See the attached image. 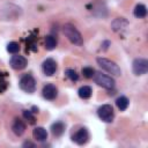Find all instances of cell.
I'll return each mask as SVG.
<instances>
[{
    "mask_svg": "<svg viewBox=\"0 0 148 148\" xmlns=\"http://www.w3.org/2000/svg\"><path fill=\"white\" fill-rule=\"evenodd\" d=\"M7 51L12 54H16L20 51V45L16 42H10L7 44Z\"/></svg>",
    "mask_w": 148,
    "mask_h": 148,
    "instance_id": "7402d4cb",
    "label": "cell"
},
{
    "mask_svg": "<svg viewBox=\"0 0 148 148\" xmlns=\"http://www.w3.org/2000/svg\"><path fill=\"white\" fill-rule=\"evenodd\" d=\"M72 140H73V142H75L79 146L86 145L88 142V140H89V133H88L87 128L86 127H82L77 132H75L72 135Z\"/></svg>",
    "mask_w": 148,
    "mask_h": 148,
    "instance_id": "ba28073f",
    "label": "cell"
},
{
    "mask_svg": "<svg viewBox=\"0 0 148 148\" xmlns=\"http://www.w3.org/2000/svg\"><path fill=\"white\" fill-rule=\"evenodd\" d=\"M97 114L99 119L104 123H112L114 119V111L110 104H103L97 109Z\"/></svg>",
    "mask_w": 148,
    "mask_h": 148,
    "instance_id": "5b68a950",
    "label": "cell"
},
{
    "mask_svg": "<svg viewBox=\"0 0 148 148\" xmlns=\"http://www.w3.org/2000/svg\"><path fill=\"white\" fill-rule=\"evenodd\" d=\"M42 69H43V73L47 76H52L56 71H57V62L54 59L52 58H47L43 61L42 64Z\"/></svg>",
    "mask_w": 148,
    "mask_h": 148,
    "instance_id": "9c48e42d",
    "label": "cell"
},
{
    "mask_svg": "<svg viewBox=\"0 0 148 148\" xmlns=\"http://www.w3.org/2000/svg\"><path fill=\"white\" fill-rule=\"evenodd\" d=\"M8 87V81H7V73L0 71V94L3 92Z\"/></svg>",
    "mask_w": 148,
    "mask_h": 148,
    "instance_id": "d6986e66",
    "label": "cell"
},
{
    "mask_svg": "<svg viewBox=\"0 0 148 148\" xmlns=\"http://www.w3.org/2000/svg\"><path fill=\"white\" fill-rule=\"evenodd\" d=\"M27 44H28V47H29L31 51H37V45H36V43H35V37H34V36L28 37ZM28 47H27V49H28Z\"/></svg>",
    "mask_w": 148,
    "mask_h": 148,
    "instance_id": "cb8c5ba5",
    "label": "cell"
},
{
    "mask_svg": "<svg viewBox=\"0 0 148 148\" xmlns=\"http://www.w3.org/2000/svg\"><path fill=\"white\" fill-rule=\"evenodd\" d=\"M51 133L54 135V136H57V138H59V136H61L64 133H65V130H66V126H65V124L62 123V121H56V123H53L52 125H51Z\"/></svg>",
    "mask_w": 148,
    "mask_h": 148,
    "instance_id": "4fadbf2b",
    "label": "cell"
},
{
    "mask_svg": "<svg viewBox=\"0 0 148 148\" xmlns=\"http://www.w3.org/2000/svg\"><path fill=\"white\" fill-rule=\"evenodd\" d=\"M108 45H110V42H109V40H105V42L102 44V46H103V50H106V49H108Z\"/></svg>",
    "mask_w": 148,
    "mask_h": 148,
    "instance_id": "484cf974",
    "label": "cell"
},
{
    "mask_svg": "<svg viewBox=\"0 0 148 148\" xmlns=\"http://www.w3.org/2000/svg\"><path fill=\"white\" fill-rule=\"evenodd\" d=\"M77 94H79V97H80V98H82V99H88V98L91 96V94H92V89H91V87H89V86H82V87L79 89Z\"/></svg>",
    "mask_w": 148,
    "mask_h": 148,
    "instance_id": "2e32d148",
    "label": "cell"
},
{
    "mask_svg": "<svg viewBox=\"0 0 148 148\" xmlns=\"http://www.w3.org/2000/svg\"><path fill=\"white\" fill-rule=\"evenodd\" d=\"M42 94H43V97L45 99H49V101H53L57 98L58 96V88L52 84V83H47L43 87V90H42Z\"/></svg>",
    "mask_w": 148,
    "mask_h": 148,
    "instance_id": "30bf717a",
    "label": "cell"
},
{
    "mask_svg": "<svg viewBox=\"0 0 148 148\" xmlns=\"http://www.w3.org/2000/svg\"><path fill=\"white\" fill-rule=\"evenodd\" d=\"M23 147H35V145L31 143V142H29V141H25V142L23 143Z\"/></svg>",
    "mask_w": 148,
    "mask_h": 148,
    "instance_id": "d4e9b609",
    "label": "cell"
},
{
    "mask_svg": "<svg viewBox=\"0 0 148 148\" xmlns=\"http://www.w3.org/2000/svg\"><path fill=\"white\" fill-rule=\"evenodd\" d=\"M56 46H57V39H56V37L52 36V35L45 36V49L47 51H52V50L56 49Z\"/></svg>",
    "mask_w": 148,
    "mask_h": 148,
    "instance_id": "e0dca14e",
    "label": "cell"
},
{
    "mask_svg": "<svg viewBox=\"0 0 148 148\" xmlns=\"http://www.w3.org/2000/svg\"><path fill=\"white\" fill-rule=\"evenodd\" d=\"M65 74H66V76H67L72 82H76V81L79 80V74L76 73V71H75V69L67 68V69L65 71Z\"/></svg>",
    "mask_w": 148,
    "mask_h": 148,
    "instance_id": "44dd1931",
    "label": "cell"
},
{
    "mask_svg": "<svg viewBox=\"0 0 148 148\" xmlns=\"http://www.w3.org/2000/svg\"><path fill=\"white\" fill-rule=\"evenodd\" d=\"M96 61L99 65V67L102 69H104L105 72H108L109 74L114 75V76H120L121 75V69L114 61H112L110 59H106V58H103V57H98L96 59Z\"/></svg>",
    "mask_w": 148,
    "mask_h": 148,
    "instance_id": "7a4b0ae2",
    "label": "cell"
},
{
    "mask_svg": "<svg viewBox=\"0 0 148 148\" xmlns=\"http://www.w3.org/2000/svg\"><path fill=\"white\" fill-rule=\"evenodd\" d=\"M62 30H64V34L65 36L68 38V40L74 44V45H77V46H81L83 45V38L80 34V31L71 23H66L64 27H62Z\"/></svg>",
    "mask_w": 148,
    "mask_h": 148,
    "instance_id": "6da1fadb",
    "label": "cell"
},
{
    "mask_svg": "<svg viewBox=\"0 0 148 148\" xmlns=\"http://www.w3.org/2000/svg\"><path fill=\"white\" fill-rule=\"evenodd\" d=\"M9 65L15 71H21V69H24L28 65V60L23 57V56H20V54H15L10 58L9 60Z\"/></svg>",
    "mask_w": 148,
    "mask_h": 148,
    "instance_id": "52a82bcc",
    "label": "cell"
},
{
    "mask_svg": "<svg viewBox=\"0 0 148 148\" xmlns=\"http://www.w3.org/2000/svg\"><path fill=\"white\" fill-rule=\"evenodd\" d=\"M18 86L23 91H25L28 94H32L36 90V81L31 74H24L20 79Z\"/></svg>",
    "mask_w": 148,
    "mask_h": 148,
    "instance_id": "277c9868",
    "label": "cell"
},
{
    "mask_svg": "<svg viewBox=\"0 0 148 148\" xmlns=\"http://www.w3.org/2000/svg\"><path fill=\"white\" fill-rule=\"evenodd\" d=\"M128 104H130V101H128V98L126 96H119L116 99V105L118 106V109L120 111H125L128 108Z\"/></svg>",
    "mask_w": 148,
    "mask_h": 148,
    "instance_id": "ac0fdd59",
    "label": "cell"
},
{
    "mask_svg": "<svg viewBox=\"0 0 148 148\" xmlns=\"http://www.w3.org/2000/svg\"><path fill=\"white\" fill-rule=\"evenodd\" d=\"M133 14L138 18H143L147 15V7L145 5H142V3H139V5L135 6V8L133 10Z\"/></svg>",
    "mask_w": 148,
    "mask_h": 148,
    "instance_id": "9a60e30c",
    "label": "cell"
},
{
    "mask_svg": "<svg viewBox=\"0 0 148 148\" xmlns=\"http://www.w3.org/2000/svg\"><path fill=\"white\" fill-rule=\"evenodd\" d=\"M12 130H13V132H14L15 135L21 136V135L25 132V124H24L21 119H15L14 123H13Z\"/></svg>",
    "mask_w": 148,
    "mask_h": 148,
    "instance_id": "5bb4252c",
    "label": "cell"
},
{
    "mask_svg": "<svg viewBox=\"0 0 148 148\" xmlns=\"http://www.w3.org/2000/svg\"><path fill=\"white\" fill-rule=\"evenodd\" d=\"M127 25H128V22H127V20H125L124 17H117V18L113 20L112 23H111V28H112V30L116 31V32L123 31L124 29H126Z\"/></svg>",
    "mask_w": 148,
    "mask_h": 148,
    "instance_id": "8fae6325",
    "label": "cell"
},
{
    "mask_svg": "<svg viewBox=\"0 0 148 148\" xmlns=\"http://www.w3.org/2000/svg\"><path fill=\"white\" fill-rule=\"evenodd\" d=\"M32 136H34V139H35L36 141L44 142V141H46V139H47V132H46V130H45L44 127L38 126V127H35V128H34V131H32Z\"/></svg>",
    "mask_w": 148,
    "mask_h": 148,
    "instance_id": "7c38bea8",
    "label": "cell"
},
{
    "mask_svg": "<svg viewBox=\"0 0 148 148\" xmlns=\"http://www.w3.org/2000/svg\"><path fill=\"white\" fill-rule=\"evenodd\" d=\"M94 81H95V83H97L98 86H101L102 88H105L108 90L113 89L114 84H116L114 80L111 76H109L106 74H103V73H99V72H95Z\"/></svg>",
    "mask_w": 148,
    "mask_h": 148,
    "instance_id": "3957f363",
    "label": "cell"
},
{
    "mask_svg": "<svg viewBox=\"0 0 148 148\" xmlns=\"http://www.w3.org/2000/svg\"><path fill=\"white\" fill-rule=\"evenodd\" d=\"M22 114H23V118H24L29 124L34 125V124L36 123V117L34 116V112H32L31 110H23Z\"/></svg>",
    "mask_w": 148,
    "mask_h": 148,
    "instance_id": "ffe728a7",
    "label": "cell"
},
{
    "mask_svg": "<svg viewBox=\"0 0 148 148\" xmlns=\"http://www.w3.org/2000/svg\"><path fill=\"white\" fill-rule=\"evenodd\" d=\"M82 74H83L84 77L91 79V77H94L95 69H94L92 67H83V68H82Z\"/></svg>",
    "mask_w": 148,
    "mask_h": 148,
    "instance_id": "603a6c76",
    "label": "cell"
},
{
    "mask_svg": "<svg viewBox=\"0 0 148 148\" xmlns=\"http://www.w3.org/2000/svg\"><path fill=\"white\" fill-rule=\"evenodd\" d=\"M132 71L134 73V75H143L148 72V60L143 59V58H138L134 59L133 64H132Z\"/></svg>",
    "mask_w": 148,
    "mask_h": 148,
    "instance_id": "8992f818",
    "label": "cell"
},
{
    "mask_svg": "<svg viewBox=\"0 0 148 148\" xmlns=\"http://www.w3.org/2000/svg\"><path fill=\"white\" fill-rule=\"evenodd\" d=\"M31 111H32L34 113H36V112H38V108H36V106H32V109H31Z\"/></svg>",
    "mask_w": 148,
    "mask_h": 148,
    "instance_id": "4316f807",
    "label": "cell"
}]
</instances>
